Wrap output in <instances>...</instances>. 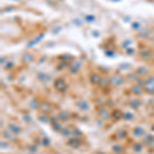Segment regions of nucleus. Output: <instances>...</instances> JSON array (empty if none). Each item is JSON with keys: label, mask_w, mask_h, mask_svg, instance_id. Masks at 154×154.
<instances>
[{"label": "nucleus", "mask_w": 154, "mask_h": 154, "mask_svg": "<svg viewBox=\"0 0 154 154\" xmlns=\"http://www.w3.org/2000/svg\"><path fill=\"white\" fill-rule=\"evenodd\" d=\"M144 92L149 95H154V76H150L144 80L143 83Z\"/></svg>", "instance_id": "1"}, {"label": "nucleus", "mask_w": 154, "mask_h": 154, "mask_svg": "<svg viewBox=\"0 0 154 154\" xmlns=\"http://www.w3.org/2000/svg\"><path fill=\"white\" fill-rule=\"evenodd\" d=\"M124 82H125L124 77L121 76V75L118 74V73H116V74L112 75V76L110 77V85L113 86V87L121 86Z\"/></svg>", "instance_id": "2"}, {"label": "nucleus", "mask_w": 154, "mask_h": 154, "mask_svg": "<svg viewBox=\"0 0 154 154\" xmlns=\"http://www.w3.org/2000/svg\"><path fill=\"white\" fill-rule=\"evenodd\" d=\"M54 85H55V88L59 93H65L67 90V87H68L67 83L65 82V80L63 79V78H57V79L55 80Z\"/></svg>", "instance_id": "3"}, {"label": "nucleus", "mask_w": 154, "mask_h": 154, "mask_svg": "<svg viewBox=\"0 0 154 154\" xmlns=\"http://www.w3.org/2000/svg\"><path fill=\"white\" fill-rule=\"evenodd\" d=\"M98 115H99V117L101 119H103V120H109L110 117H112L111 112H110L107 108H102V109H100Z\"/></svg>", "instance_id": "4"}, {"label": "nucleus", "mask_w": 154, "mask_h": 154, "mask_svg": "<svg viewBox=\"0 0 154 154\" xmlns=\"http://www.w3.org/2000/svg\"><path fill=\"white\" fill-rule=\"evenodd\" d=\"M76 107L78 108V109L80 110V111H87V110H90V103H88L87 101H78L76 103Z\"/></svg>", "instance_id": "5"}, {"label": "nucleus", "mask_w": 154, "mask_h": 154, "mask_svg": "<svg viewBox=\"0 0 154 154\" xmlns=\"http://www.w3.org/2000/svg\"><path fill=\"white\" fill-rule=\"evenodd\" d=\"M131 92L133 93L135 96H141V95L143 94V92H144V88H143L142 84L136 83L131 87Z\"/></svg>", "instance_id": "6"}, {"label": "nucleus", "mask_w": 154, "mask_h": 154, "mask_svg": "<svg viewBox=\"0 0 154 154\" xmlns=\"http://www.w3.org/2000/svg\"><path fill=\"white\" fill-rule=\"evenodd\" d=\"M8 129L14 134V136H19L20 134L22 133L21 127H19L16 123H9V124H8Z\"/></svg>", "instance_id": "7"}, {"label": "nucleus", "mask_w": 154, "mask_h": 154, "mask_svg": "<svg viewBox=\"0 0 154 154\" xmlns=\"http://www.w3.org/2000/svg\"><path fill=\"white\" fill-rule=\"evenodd\" d=\"M145 135H146V132L142 127H136L133 129V136L136 137V138H142Z\"/></svg>", "instance_id": "8"}, {"label": "nucleus", "mask_w": 154, "mask_h": 154, "mask_svg": "<svg viewBox=\"0 0 154 154\" xmlns=\"http://www.w3.org/2000/svg\"><path fill=\"white\" fill-rule=\"evenodd\" d=\"M102 77H100V75L98 74V73H92V74L90 75V81L92 84H99L100 83V80H101Z\"/></svg>", "instance_id": "9"}, {"label": "nucleus", "mask_w": 154, "mask_h": 154, "mask_svg": "<svg viewBox=\"0 0 154 154\" xmlns=\"http://www.w3.org/2000/svg\"><path fill=\"white\" fill-rule=\"evenodd\" d=\"M68 146H70L71 148H78L80 146V141L78 140V138H71L68 141Z\"/></svg>", "instance_id": "10"}, {"label": "nucleus", "mask_w": 154, "mask_h": 154, "mask_svg": "<svg viewBox=\"0 0 154 154\" xmlns=\"http://www.w3.org/2000/svg\"><path fill=\"white\" fill-rule=\"evenodd\" d=\"M141 105H142V103H141L140 100L138 99H134V100H131V101L129 102V106L131 108H133V109H139V108L141 107Z\"/></svg>", "instance_id": "11"}, {"label": "nucleus", "mask_w": 154, "mask_h": 154, "mask_svg": "<svg viewBox=\"0 0 154 154\" xmlns=\"http://www.w3.org/2000/svg\"><path fill=\"white\" fill-rule=\"evenodd\" d=\"M51 104L48 103V102H43V103L40 104V106H39V110H40L42 113H46V112H48L49 110H51Z\"/></svg>", "instance_id": "12"}, {"label": "nucleus", "mask_w": 154, "mask_h": 154, "mask_svg": "<svg viewBox=\"0 0 154 154\" xmlns=\"http://www.w3.org/2000/svg\"><path fill=\"white\" fill-rule=\"evenodd\" d=\"M58 118H59V120H61V121H67L69 118H70V114H69L68 111L63 110V111H61L60 113L58 114Z\"/></svg>", "instance_id": "13"}, {"label": "nucleus", "mask_w": 154, "mask_h": 154, "mask_svg": "<svg viewBox=\"0 0 154 154\" xmlns=\"http://www.w3.org/2000/svg\"><path fill=\"white\" fill-rule=\"evenodd\" d=\"M32 60H33V56L29 53H25L23 55V57H22V61H23L25 64H28V63L32 62Z\"/></svg>", "instance_id": "14"}, {"label": "nucleus", "mask_w": 154, "mask_h": 154, "mask_svg": "<svg viewBox=\"0 0 154 154\" xmlns=\"http://www.w3.org/2000/svg\"><path fill=\"white\" fill-rule=\"evenodd\" d=\"M60 133H61V135L64 137V138H68V137H70L71 135H72V131H71V129H69V127H63L62 131H61Z\"/></svg>", "instance_id": "15"}, {"label": "nucleus", "mask_w": 154, "mask_h": 154, "mask_svg": "<svg viewBox=\"0 0 154 154\" xmlns=\"http://www.w3.org/2000/svg\"><path fill=\"white\" fill-rule=\"evenodd\" d=\"M99 85L101 86V87H106V86L110 85V78H108V77H102L101 80H100Z\"/></svg>", "instance_id": "16"}, {"label": "nucleus", "mask_w": 154, "mask_h": 154, "mask_svg": "<svg viewBox=\"0 0 154 154\" xmlns=\"http://www.w3.org/2000/svg\"><path fill=\"white\" fill-rule=\"evenodd\" d=\"M122 115H123V113L119 109H114L113 111L111 112V116L113 117V118H115V119L122 118Z\"/></svg>", "instance_id": "17"}, {"label": "nucleus", "mask_w": 154, "mask_h": 154, "mask_svg": "<svg viewBox=\"0 0 154 154\" xmlns=\"http://www.w3.org/2000/svg\"><path fill=\"white\" fill-rule=\"evenodd\" d=\"M79 68H80L79 63H77V62L72 63V64H71V66H70V71H71V73H76V72H78Z\"/></svg>", "instance_id": "18"}, {"label": "nucleus", "mask_w": 154, "mask_h": 154, "mask_svg": "<svg viewBox=\"0 0 154 154\" xmlns=\"http://www.w3.org/2000/svg\"><path fill=\"white\" fill-rule=\"evenodd\" d=\"M133 150H134V152H136V153H140L141 151L143 150V144L142 143H136V144L133 146Z\"/></svg>", "instance_id": "19"}, {"label": "nucleus", "mask_w": 154, "mask_h": 154, "mask_svg": "<svg viewBox=\"0 0 154 154\" xmlns=\"http://www.w3.org/2000/svg\"><path fill=\"white\" fill-rule=\"evenodd\" d=\"M154 140V137L152 135H149V134H146V135L144 136V139H143V143H144L145 145L149 144V143L151 142V141Z\"/></svg>", "instance_id": "20"}, {"label": "nucleus", "mask_w": 154, "mask_h": 154, "mask_svg": "<svg viewBox=\"0 0 154 154\" xmlns=\"http://www.w3.org/2000/svg\"><path fill=\"white\" fill-rule=\"evenodd\" d=\"M127 136V132L125 131V129H119L118 132H117V137H118V139H120V140H122V139H125Z\"/></svg>", "instance_id": "21"}, {"label": "nucleus", "mask_w": 154, "mask_h": 154, "mask_svg": "<svg viewBox=\"0 0 154 154\" xmlns=\"http://www.w3.org/2000/svg\"><path fill=\"white\" fill-rule=\"evenodd\" d=\"M137 79H138V77H137L136 73H129V74H127V80L129 82H135V81H137Z\"/></svg>", "instance_id": "22"}, {"label": "nucleus", "mask_w": 154, "mask_h": 154, "mask_svg": "<svg viewBox=\"0 0 154 154\" xmlns=\"http://www.w3.org/2000/svg\"><path fill=\"white\" fill-rule=\"evenodd\" d=\"M136 73L138 75H140V76H144V75L147 74V70L146 68H143V67H140V68H138L136 70Z\"/></svg>", "instance_id": "23"}, {"label": "nucleus", "mask_w": 154, "mask_h": 154, "mask_svg": "<svg viewBox=\"0 0 154 154\" xmlns=\"http://www.w3.org/2000/svg\"><path fill=\"white\" fill-rule=\"evenodd\" d=\"M122 118L124 119V120H133L134 114L132 113V112H125V113H123Z\"/></svg>", "instance_id": "24"}, {"label": "nucleus", "mask_w": 154, "mask_h": 154, "mask_svg": "<svg viewBox=\"0 0 154 154\" xmlns=\"http://www.w3.org/2000/svg\"><path fill=\"white\" fill-rule=\"evenodd\" d=\"M53 129L55 132H61L62 131V129L63 127H61V123H60V121H57V122H55V123H53Z\"/></svg>", "instance_id": "25"}, {"label": "nucleus", "mask_w": 154, "mask_h": 154, "mask_svg": "<svg viewBox=\"0 0 154 154\" xmlns=\"http://www.w3.org/2000/svg\"><path fill=\"white\" fill-rule=\"evenodd\" d=\"M112 151H113L114 153H120L121 151H122V147H121L119 144H116L112 147Z\"/></svg>", "instance_id": "26"}, {"label": "nucleus", "mask_w": 154, "mask_h": 154, "mask_svg": "<svg viewBox=\"0 0 154 154\" xmlns=\"http://www.w3.org/2000/svg\"><path fill=\"white\" fill-rule=\"evenodd\" d=\"M29 106L30 107L32 108V109H37V108H39V105H38V101L36 102V100H33L32 102H30V104H29Z\"/></svg>", "instance_id": "27"}, {"label": "nucleus", "mask_w": 154, "mask_h": 154, "mask_svg": "<svg viewBox=\"0 0 154 154\" xmlns=\"http://www.w3.org/2000/svg\"><path fill=\"white\" fill-rule=\"evenodd\" d=\"M37 77L39 80H41V81H46V80L48 79V76H47L46 74H43V73H39L37 75Z\"/></svg>", "instance_id": "28"}, {"label": "nucleus", "mask_w": 154, "mask_h": 154, "mask_svg": "<svg viewBox=\"0 0 154 154\" xmlns=\"http://www.w3.org/2000/svg\"><path fill=\"white\" fill-rule=\"evenodd\" d=\"M42 37H43V34H41V35L39 36L38 38H36V39H34L33 41H31V42H30L29 44H28V47H31V46H33V45L35 44L36 42H38V41L40 40V39H42Z\"/></svg>", "instance_id": "29"}, {"label": "nucleus", "mask_w": 154, "mask_h": 154, "mask_svg": "<svg viewBox=\"0 0 154 154\" xmlns=\"http://www.w3.org/2000/svg\"><path fill=\"white\" fill-rule=\"evenodd\" d=\"M39 120H41V121H42V122L46 123V122H48V120H49V119L47 118V116L45 115L44 113H43V114H41V115L39 116Z\"/></svg>", "instance_id": "30"}, {"label": "nucleus", "mask_w": 154, "mask_h": 154, "mask_svg": "<svg viewBox=\"0 0 154 154\" xmlns=\"http://www.w3.org/2000/svg\"><path fill=\"white\" fill-rule=\"evenodd\" d=\"M72 135H74L75 137H81V133H80V131L79 129H74L72 131Z\"/></svg>", "instance_id": "31"}, {"label": "nucleus", "mask_w": 154, "mask_h": 154, "mask_svg": "<svg viewBox=\"0 0 154 154\" xmlns=\"http://www.w3.org/2000/svg\"><path fill=\"white\" fill-rule=\"evenodd\" d=\"M146 147L149 149V150H152V151H154V140H153V141H151V142L149 143V144H147V145H146Z\"/></svg>", "instance_id": "32"}, {"label": "nucleus", "mask_w": 154, "mask_h": 154, "mask_svg": "<svg viewBox=\"0 0 154 154\" xmlns=\"http://www.w3.org/2000/svg\"><path fill=\"white\" fill-rule=\"evenodd\" d=\"M42 144L44 145V146L47 147V146H49V145H51V141H49L47 138H44V139L42 140Z\"/></svg>", "instance_id": "33"}, {"label": "nucleus", "mask_w": 154, "mask_h": 154, "mask_svg": "<svg viewBox=\"0 0 154 154\" xmlns=\"http://www.w3.org/2000/svg\"><path fill=\"white\" fill-rule=\"evenodd\" d=\"M94 154H107V153H106V152H104V151H96V152H95Z\"/></svg>", "instance_id": "34"}, {"label": "nucleus", "mask_w": 154, "mask_h": 154, "mask_svg": "<svg viewBox=\"0 0 154 154\" xmlns=\"http://www.w3.org/2000/svg\"><path fill=\"white\" fill-rule=\"evenodd\" d=\"M152 111L154 112V105H153V107H152Z\"/></svg>", "instance_id": "35"}, {"label": "nucleus", "mask_w": 154, "mask_h": 154, "mask_svg": "<svg viewBox=\"0 0 154 154\" xmlns=\"http://www.w3.org/2000/svg\"><path fill=\"white\" fill-rule=\"evenodd\" d=\"M152 129H153V131H154V125H153V127H152Z\"/></svg>", "instance_id": "36"}]
</instances>
